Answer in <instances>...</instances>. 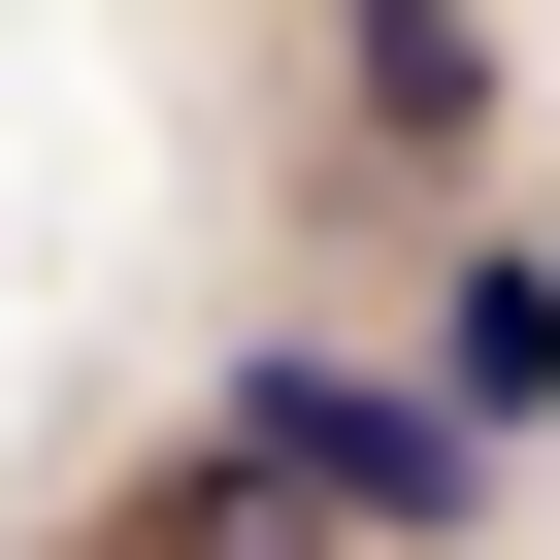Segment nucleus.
<instances>
[{
    "instance_id": "obj_1",
    "label": "nucleus",
    "mask_w": 560,
    "mask_h": 560,
    "mask_svg": "<svg viewBox=\"0 0 560 560\" xmlns=\"http://www.w3.org/2000/svg\"><path fill=\"white\" fill-rule=\"evenodd\" d=\"M231 462L330 494L363 560H462V527H494V429H462V396H363V363H231Z\"/></svg>"
},
{
    "instance_id": "obj_2",
    "label": "nucleus",
    "mask_w": 560,
    "mask_h": 560,
    "mask_svg": "<svg viewBox=\"0 0 560 560\" xmlns=\"http://www.w3.org/2000/svg\"><path fill=\"white\" fill-rule=\"evenodd\" d=\"M363 34V132H494V0H330Z\"/></svg>"
},
{
    "instance_id": "obj_3",
    "label": "nucleus",
    "mask_w": 560,
    "mask_h": 560,
    "mask_svg": "<svg viewBox=\"0 0 560 560\" xmlns=\"http://www.w3.org/2000/svg\"><path fill=\"white\" fill-rule=\"evenodd\" d=\"M527 396H560V264H494V231H462V429H527Z\"/></svg>"
},
{
    "instance_id": "obj_4",
    "label": "nucleus",
    "mask_w": 560,
    "mask_h": 560,
    "mask_svg": "<svg viewBox=\"0 0 560 560\" xmlns=\"http://www.w3.org/2000/svg\"><path fill=\"white\" fill-rule=\"evenodd\" d=\"M132 560H363V527H330V494H264V462H231V429H198V494H165V527H132Z\"/></svg>"
}]
</instances>
